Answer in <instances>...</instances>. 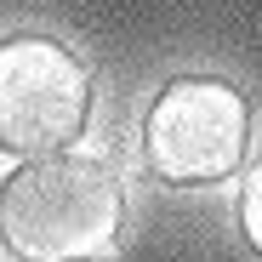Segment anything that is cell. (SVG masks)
I'll use <instances>...</instances> for the list:
<instances>
[{"label": "cell", "instance_id": "obj_1", "mask_svg": "<svg viewBox=\"0 0 262 262\" xmlns=\"http://www.w3.org/2000/svg\"><path fill=\"white\" fill-rule=\"evenodd\" d=\"M125 228V188L92 154H46L0 183V245L23 262H103Z\"/></svg>", "mask_w": 262, "mask_h": 262}, {"label": "cell", "instance_id": "obj_2", "mask_svg": "<svg viewBox=\"0 0 262 262\" xmlns=\"http://www.w3.org/2000/svg\"><path fill=\"white\" fill-rule=\"evenodd\" d=\"M251 143V103L239 85L211 80V74H183L171 80L148 108L143 154L160 183H223L245 165Z\"/></svg>", "mask_w": 262, "mask_h": 262}, {"label": "cell", "instance_id": "obj_3", "mask_svg": "<svg viewBox=\"0 0 262 262\" xmlns=\"http://www.w3.org/2000/svg\"><path fill=\"white\" fill-rule=\"evenodd\" d=\"M92 114L85 63L52 34L0 40V148L17 160L63 154Z\"/></svg>", "mask_w": 262, "mask_h": 262}, {"label": "cell", "instance_id": "obj_4", "mask_svg": "<svg viewBox=\"0 0 262 262\" xmlns=\"http://www.w3.org/2000/svg\"><path fill=\"white\" fill-rule=\"evenodd\" d=\"M239 228H245V239L262 251V160L245 171V183H239Z\"/></svg>", "mask_w": 262, "mask_h": 262}]
</instances>
